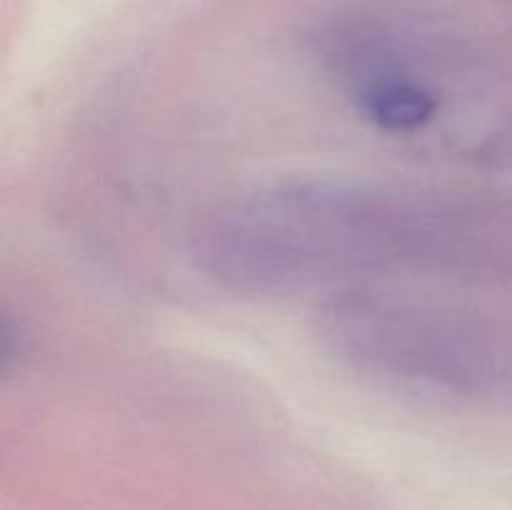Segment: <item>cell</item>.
Instances as JSON below:
<instances>
[{
    "mask_svg": "<svg viewBox=\"0 0 512 510\" xmlns=\"http://www.w3.org/2000/svg\"><path fill=\"white\" fill-rule=\"evenodd\" d=\"M315 333L343 368L405 393L470 400L503 378L493 338L470 315L370 283L333 290Z\"/></svg>",
    "mask_w": 512,
    "mask_h": 510,
    "instance_id": "7a4b0ae2",
    "label": "cell"
},
{
    "mask_svg": "<svg viewBox=\"0 0 512 510\" xmlns=\"http://www.w3.org/2000/svg\"><path fill=\"white\" fill-rule=\"evenodd\" d=\"M480 160L488 165H512V125L490 135L478 150Z\"/></svg>",
    "mask_w": 512,
    "mask_h": 510,
    "instance_id": "277c9868",
    "label": "cell"
},
{
    "mask_svg": "<svg viewBox=\"0 0 512 510\" xmlns=\"http://www.w3.org/2000/svg\"><path fill=\"white\" fill-rule=\"evenodd\" d=\"M493 235L470 200L305 175L210 208L190 233V260L223 290L273 298L393 270L470 273L488 263Z\"/></svg>",
    "mask_w": 512,
    "mask_h": 510,
    "instance_id": "6da1fadb",
    "label": "cell"
},
{
    "mask_svg": "<svg viewBox=\"0 0 512 510\" xmlns=\"http://www.w3.org/2000/svg\"><path fill=\"white\" fill-rule=\"evenodd\" d=\"M355 113L388 135H413L428 128L443 108V93L425 80H385L348 93Z\"/></svg>",
    "mask_w": 512,
    "mask_h": 510,
    "instance_id": "3957f363",
    "label": "cell"
}]
</instances>
